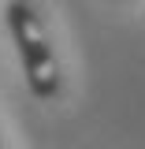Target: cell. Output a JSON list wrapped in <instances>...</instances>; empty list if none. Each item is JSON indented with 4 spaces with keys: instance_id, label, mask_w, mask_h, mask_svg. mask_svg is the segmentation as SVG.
<instances>
[{
    "instance_id": "6da1fadb",
    "label": "cell",
    "mask_w": 145,
    "mask_h": 149,
    "mask_svg": "<svg viewBox=\"0 0 145 149\" xmlns=\"http://www.w3.org/2000/svg\"><path fill=\"white\" fill-rule=\"evenodd\" d=\"M8 30L15 41L19 56H22V71H26V86L37 101H52L60 93V63H56L52 41L45 34L41 19L26 0H11L8 4Z\"/></svg>"
}]
</instances>
